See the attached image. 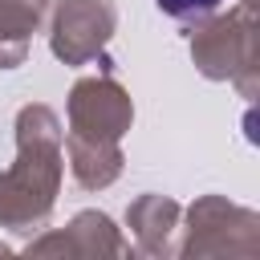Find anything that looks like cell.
<instances>
[{
	"mask_svg": "<svg viewBox=\"0 0 260 260\" xmlns=\"http://www.w3.org/2000/svg\"><path fill=\"white\" fill-rule=\"evenodd\" d=\"M179 219H183V207H179L171 195H158V191L138 195V199L126 207V228H130V236H134V252H142V256H150V260L171 256V252H175Z\"/></svg>",
	"mask_w": 260,
	"mask_h": 260,
	"instance_id": "obj_7",
	"label": "cell"
},
{
	"mask_svg": "<svg viewBox=\"0 0 260 260\" xmlns=\"http://www.w3.org/2000/svg\"><path fill=\"white\" fill-rule=\"evenodd\" d=\"M61 150L69 154V171L81 191H102L122 175V146L118 142H89V138H61Z\"/></svg>",
	"mask_w": 260,
	"mask_h": 260,
	"instance_id": "obj_8",
	"label": "cell"
},
{
	"mask_svg": "<svg viewBox=\"0 0 260 260\" xmlns=\"http://www.w3.org/2000/svg\"><path fill=\"white\" fill-rule=\"evenodd\" d=\"M45 12L49 0H0V69L24 65L32 32Z\"/></svg>",
	"mask_w": 260,
	"mask_h": 260,
	"instance_id": "obj_9",
	"label": "cell"
},
{
	"mask_svg": "<svg viewBox=\"0 0 260 260\" xmlns=\"http://www.w3.org/2000/svg\"><path fill=\"white\" fill-rule=\"evenodd\" d=\"M175 256H183V260H211V256L252 260V256H260V215L223 195H199L187 207V228H183V240L175 244Z\"/></svg>",
	"mask_w": 260,
	"mask_h": 260,
	"instance_id": "obj_3",
	"label": "cell"
},
{
	"mask_svg": "<svg viewBox=\"0 0 260 260\" xmlns=\"http://www.w3.org/2000/svg\"><path fill=\"white\" fill-rule=\"evenodd\" d=\"M191 61L207 81H232L244 98L260 93V53H256V16L248 4L211 12L191 24Z\"/></svg>",
	"mask_w": 260,
	"mask_h": 260,
	"instance_id": "obj_2",
	"label": "cell"
},
{
	"mask_svg": "<svg viewBox=\"0 0 260 260\" xmlns=\"http://www.w3.org/2000/svg\"><path fill=\"white\" fill-rule=\"evenodd\" d=\"M0 252H8V248H4V244H0Z\"/></svg>",
	"mask_w": 260,
	"mask_h": 260,
	"instance_id": "obj_11",
	"label": "cell"
},
{
	"mask_svg": "<svg viewBox=\"0 0 260 260\" xmlns=\"http://www.w3.org/2000/svg\"><path fill=\"white\" fill-rule=\"evenodd\" d=\"M65 114H69V134L89 142H122V134L134 122V102L110 73H93L73 81Z\"/></svg>",
	"mask_w": 260,
	"mask_h": 260,
	"instance_id": "obj_5",
	"label": "cell"
},
{
	"mask_svg": "<svg viewBox=\"0 0 260 260\" xmlns=\"http://www.w3.org/2000/svg\"><path fill=\"white\" fill-rule=\"evenodd\" d=\"M154 4H158L162 16H171V20H179V24H199V20L211 16L223 0H154Z\"/></svg>",
	"mask_w": 260,
	"mask_h": 260,
	"instance_id": "obj_10",
	"label": "cell"
},
{
	"mask_svg": "<svg viewBox=\"0 0 260 260\" xmlns=\"http://www.w3.org/2000/svg\"><path fill=\"white\" fill-rule=\"evenodd\" d=\"M28 256H69V260H89V256H126L130 244L122 240V232L114 228V219L106 211H77L61 232H45L37 236L28 248Z\"/></svg>",
	"mask_w": 260,
	"mask_h": 260,
	"instance_id": "obj_6",
	"label": "cell"
},
{
	"mask_svg": "<svg viewBox=\"0 0 260 260\" xmlns=\"http://www.w3.org/2000/svg\"><path fill=\"white\" fill-rule=\"evenodd\" d=\"M65 175V150H61V118L28 102L16 114V158L8 171H0V228L32 232L45 228V219L57 207Z\"/></svg>",
	"mask_w": 260,
	"mask_h": 260,
	"instance_id": "obj_1",
	"label": "cell"
},
{
	"mask_svg": "<svg viewBox=\"0 0 260 260\" xmlns=\"http://www.w3.org/2000/svg\"><path fill=\"white\" fill-rule=\"evenodd\" d=\"M114 28H118L114 0H53L49 4V49L65 65L102 61Z\"/></svg>",
	"mask_w": 260,
	"mask_h": 260,
	"instance_id": "obj_4",
	"label": "cell"
}]
</instances>
